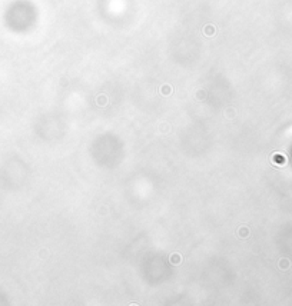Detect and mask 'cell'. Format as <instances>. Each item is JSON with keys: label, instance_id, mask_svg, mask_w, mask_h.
I'll return each mask as SVG.
<instances>
[{"label": "cell", "instance_id": "6da1fadb", "mask_svg": "<svg viewBox=\"0 0 292 306\" xmlns=\"http://www.w3.org/2000/svg\"><path fill=\"white\" fill-rule=\"evenodd\" d=\"M215 33H216V27H215L214 25H206L205 27H203V35L208 36V37L215 36Z\"/></svg>", "mask_w": 292, "mask_h": 306}, {"label": "cell", "instance_id": "7a4b0ae2", "mask_svg": "<svg viewBox=\"0 0 292 306\" xmlns=\"http://www.w3.org/2000/svg\"><path fill=\"white\" fill-rule=\"evenodd\" d=\"M160 93L163 96H169L172 93V87L169 85H163L162 87H160Z\"/></svg>", "mask_w": 292, "mask_h": 306}]
</instances>
